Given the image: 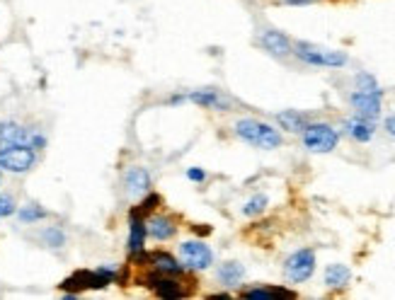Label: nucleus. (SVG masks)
I'll use <instances>...</instances> for the list:
<instances>
[{
    "instance_id": "2eb2a0df",
    "label": "nucleus",
    "mask_w": 395,
    "mask_h": 300,
    "mask_svg": "<svg viewBox=\"0 0 395 300\" xmlns=\"http://www.w3.org/2000/svg\"><path fill=\"white\" fill-rule=\"evenodd\" d=\"M148 264L150 269H155V271L160 274H168V276H182V274L187 271L185 264L177 262L168 252H148Z\"/></svg>"
},
{
    "instance_id": "5701e85b",
    "label": "nucleus",
    "mask_w": 395,
    "mask_h": 300,
    "mask_svg": "<svg viewBox=\"0 0 395 300\" xmlns=\"http://www.w3.org/2000/svg\"><path fill=\"white\" fill-rule=\"evenodd\" d=\"M17 216H20V221H22V223H37V221H44L49 213L44 211L39 203H27V206L20 208Z\"/></svg>"
},
{
    "instance_id": "423d86ee",
    "label": "nucleus",
    "mask_w": 395,
    "mask_h": 300,
    "mask_svg": "<svg viewBox=\"0 0 395 300\" xmlns=\"http://www.w3.org/2000/svg\"><path fill=\"white\" fill-rule=\"evenodd\" d=\"M37 162V150L29 145H5L0 148V170L13 172V175H24Z\"/></svg>"
},
{
    "instance_id": "dca6fc26",
    "label": "nucleus",
    "mask_w": 395,
    "mask_h": 300,
    "mask_svg": "<svg viewBox=\"0 0 395 300\" xmlns=\"http://www.w3.org/2000/svg\"><path fill=\"white\" fill-rule=\"evenodd\" d=\"M344 131L357 143H369L373 139V134H376V124L371 119H364V116H354V119L344 121Z\"/></svg>"
},
{
    "instance_id": "412c9836",
    "label": "nucleus",
    "mask_w": 395,
    "mask_h": 300,
    "mask_svg": "<svg viewBox=\"0 0 395 300\" xmlns=\"http://www.w3.org/2000/svg\"><path fill=\"white\" fill-rule=\"evenodd\" d=\"M352 278V271H349L347 264H330L325 269V286L327 288H344Z\"/></svg>"
},
{
    "instance_id": "f03ea898",
    "label": "nucleus",
    "mask_w": 395,
    "mask_h": 300,
    "mask_svg": "<svg viewBox=\"0 0 395 300\" xmlns=\"http://www.w3.org/2000/svg\"><path fill=\"white\" fill-rule=\"evenodd\" d=\"M116 278H119V274H116V269L112 267H100V269H80V271L70 274L68 278H65L63 283H61V288L68 293H73V296H78V293L83 291H100V288H107L109 283H114Z\"/></svg>"
},
{
    "instance_id": "a878e982",
    "label": "nucleus",
    "mask_w": 395,
    "mask_h": 300,
    "mask_svg": "<svg viewBox=\"0 0 395 300\" xmlns=\"http://www.w3.org/2000/svg\"><path fill=\"white\" fill-rule=\"evenodd\" d=\"M17 213V206H15L13 196H0V218H8Z\"/></svg>"
},
{
    "instance_id": "9b49d317",
    "label": "nucleus",
    "mask_w": 395,
    "mask_h": 300,
    "mask_svg": "<svg viewBox=\"0 0 395 300\" xmlns=\"http://www.w3.org/2000/svg\"><path fill=\"white\" fill-rule=\"evenodd\" d=\"M146 286L153 288V293L163 300H180L187 296V291L182 288V283L177 281L175 276H168V274H160L153 269L148 278H146Z\"/></svg>"
},
{
    "instance_id": "cd10ccee",
    "label": "nucleus",
    "mask_w": 395,
    "mask_h": 300,
    "mask_svg": "<svg viewBox=\"0 0 395 300\" xmlns=\"http://www.w3.org/2000/svg\"><path fill=\"white\" fill-rule=\"evenodd\" d=\"M383 129H386V134L391 136V139H395V114L388 116L386 124H383Z\"/></svg>"
},
{
    "instance_id": "c85d7f7f",
    "label": "nucleus",
    "mask_w": 395,
    "mask_h": 300,
    "mask_svg": "<svg viewBox=\"0 0 395 300\" xmlns=\"http://www.w3.org/2000/svg\"><path fill=\"white\" fill-rule=\"evenodd\" d=\"M286 5H311V3H318V0H284Z\"/></svg>"
},
{
    "instance_id": "ddd939ff",
    "label": "nucleus",
    "mask_w": 395,
    "mask_h": 300,
    "mask_svg": "<svg viewBox=\"0 0 395 300\" xmlns=\"http://www.w3.org/2000/svg\"><path fill=\"white\" fill-rule=\"evenodd\" d=\"M260 47L270 51L272 56H277V58H286V56L293 54L291 39L284 32H277V29H265V32L260 34Z\"/></svg>"
},
{
    "instance_id": "6e6552de",
    "label": "nucleus",
    "mask_w": 395,
    "mask_h": 300,
    "mask_svg": "<svg viewBox=\"0 0 395 300\" xmlns=\"http://www.w3.org/2000/svg\"><path fill=\"white\" fill-rule=\"evenodd\" d=\"M316 271V250L303 247V250L293 252L291 257L284 262V274L291 283H303L313 276Z\"/></svg>"
},
{
    "instance_id": "0eeeda50",
    "label": "nucleus",
    "mask_w": 395,
    "mask_h": 300,
    "mask_svg": "<svg viewBox=\"0 0 395 300\" xmlns=\"http://www.w3.org/2000/svg\"><path fill=\"white\" fill-rule=\"evenodd\" d=\"M180 262L187 271H206L214 264V252L201 240H185L180 245Z\"/></svg>"
},
{
    "instance_id": "c756f323",
    "label": "nucleus",
    "mask_w": 395,
    "mask_h": 300,
    "mask_svg": "<svg viewBox=\"0 0 395 300\" xmlns=\"http://www.w3.org/2000/svg\"><path fill=\"white\" fill-rule=\"evenodd\" d=\"M0 182H3V170H0Z\"/></svg>"
},
{
    "instance_id": "bb28decb",
    "label": "nucleus",
    "mask_w": 395,
    "mask_h": 300,
    "mask_svg": "<svg viewBox=\"0 0 395 300\" xmlns=\"http://www.w3.org/2000/svg\"><path fill=\"white\" fill-rule=\"evenodd\" d=\"M187 180L199 184V182H206V172L199 170V167H192V170H187Z\"/></svg>"
},
{
    "instance_id": "7ed1b4c3",
    "label": "nucleus",
    "mask_w": 395,
    "mask_h": 300,
    "mask_svg": "<svg viewBox=\"0 0 395 300\" xmlns=\"http://www.w3.org/2000/svg\"><path fill=\"white\" fill-rule=\"evenodd\" d=\"M293 56H296L298 61H303L306 65H318V68H342L349 61V56L344 54V51L323 49L308 42L293 44Z\"/></svg>"
},
{
    "instance_id": "aec40b11",
    "label": "nucleus",
    "mask_w": 395,
    "mask_h": 300,
    "mask_svg": "<svg viewBox=\"0 0 395 300\" xmlns=\"http://www.w3.org/2000/svg\"><path fill=\"white\" fill-rule=\"evenodd\" d=\"M146 237H148V232H146V221H144V218L131 216V226H129V254H136V252L144 250Z\"/></svg>"
},
{
    "instance_id": "1a4fd4ad",
    "label": "nucleus",
    "mask_w": 395,
    "mask_h": 300,
    "mask_svg": "<svg viewBox=\"0 0 395 300\" xmlns=\"http://www.w3.org/2000/svg\"><path fill=\"white\" fill-rule=\"evenodd\" d=\"M349 104L357 111V116H364V119L376 121L381 116V106H383V90H357L349 95Z\"/></svg>"
},
{
    "instance_id": "20e7f679",
    "label": "nucleus",
    "mask_w": 395,
    "mask_h": 300,
    "mask_svg": "<svg viewBox=\"0 0 395 300\" xmlns=\"http://www.w3.org/2000/svg\"><path fill=\"white\" fill-rule=\"evenodd\" d=\"M301 139H303V148L311 150V152H332L339 143V134L335 126L330 124H308L306 129L301 131Z\"/></svg>"
},
{
    "instance_id": "4be33fe9",
    "label": "nucleus",
    "mask_w": 395,
    "mask_h": 300,
    "mask_svg": "<svg viewBox=\"0 0 395 300\" xmlns=\"http://www.w3.org/2000/svg\"><path fill=\"white\" fill-rule=\"evenodd\" d=\"M160 203H163V199H160V196L155 194V191H148V194H146L144 199H141L139 206H136L134 211H131V216H136V218H148V213H153L155 208L160 206Z\"/></svg>"
},
{
    "instance_id": "a211bd4d",
    "label": "nucleus",
    "mask_w": 395,
    "mask_h": 300,
    "mask_svg": "<svg viewBox=\"0 0 395 300\" xmlns=\"http://www.w3.org/2000/svg\"><path fill=\"white\" fill-rule=\"evenodd\" d=\"M277 124H279L284 131H288V134H301L308 126V116L298 109H284L277 114Z\"/></svg>"
},
{
    "instance_id": "f257e3e1",
    "label": "nucleus",
    "mask_w": 395,
    "mask_h": 300,
    "mask_svg": "<svg viewBox=\"0 0 395 300\" xmlns=\"http://www.w3.org/2000/svg\"><path fill=\"white\" fill-rule=\"evenodd\" d=\"M235 136L240 141H245L247 145H255L260 150H274L284 143V136L279 131L260 119H238Z\"/></svg>"
},
{
    "instance_id": "b1692460",
    "label": "nucleus",
    "mask_w": 395,
    "mask_h": 300,
    "mask_svg": "<svg viewBox=\"0 0 395 300\" xmlns=\"http://www.w3.org/2000/svg\"><path fill=\"white\" fill-rule=\"evenodd\" d=\"M42 240H44V245L54 247V250H61V247L65 245V232L61 230L59 226H49V228H44Z\"/></svg>"
},
{
    "instance_id": "f8f14e48",
    "label": "nucleus",
    "mask_w": 395,
    "mask_h": 300,
    "mask_svg": "<svg viewBox=\"0 0 395 300\" xmlns=\"http://www.w3.org/2000/svg\"><path fill=\"white\" fill-rule=\"evenodd\" d=\"M153 187V180H150V172L146 167H129L124 172V194L129 199H139V196H146Z\"/></svg>"
},
{
    "instance_id": "f3484780",
    "label": "nucleus",
    "mask_w": 395,
    "mask_h": 300,
    "mask_svg": "<svg viewBox=\"0 0 395 300\" xmlns=\"http://www.w3.org/2000/svg\"><path fill=\"white\" fill-rule=\"evenodd\" d=\"M240 296L247 300H284V298H296V293L281 286H260V288H247Z\"/></svg>"
},
{
    "instance_id": "4468645a",
    "label": "nucleus",
    "mask_w": 395,
    "mask_h": 300,
    "mask_svg": "<svg viewBox=\"0 0 395 300\" xmlns=\"http://www.w3.org/2000/svg\"><path fill=\"white\" fill-rule=\"evenodd\" d=\"M146 232L158 242L172 240L177 235V223L168 216H150L146 218Z\"/></svg>"
},
{
    "instance_id": "39448f33",
    "label": "nucleus",
    "mask_w": 395,
    "mask_h": 300,
    "mask_svg": "<svg viewBox=\"0 0 395 300\" xmlns=\"http://www.w3.org/2000/svg\"><path fill=\"white\" fill-rule=\"evenodd\" d=\"M5 145H29L34 150H42L47 145V139L39 131L27 129V126H20L15 121H3L0 124V148H5Z\"/></svg>"
},
{
    "instance_id": "6ab92c4d",
    "label": "nucleus",
    "mask_w": 395,
    "mask_h": 300,
    "mask_svg": "<svg viewBox=\"0 0 395 300\" xmlns=\"http://www.w3.org/2000/svg\"><path fill=\"white\" fill-rule=\"evenodd\" d=\"M219 281L224 283L226 288H233V286H240V281L245 278V267L238 262H226L219 267Z\"/></svg>"
},
{
    "instance_id": "9d476101",
    "label": "nucleus",
    "mask_w": 395,
    "mask_h": 300,
    "mask_svg": "<svg viewBox=\"0 0 395 300\" xmlns=\"http://www.w3.org/2000/svg\"><path fill=\"white\" fill-rule=\"evenodd\" d=\"M185 102L201 106V109H214V111H231V97H226L221 90L204 88V90H192L185 93Z\"/></svg>"
},
{
    "instance_id": "393cba45",
    "label": "nucleus",
    "mask_w": 395,
    "mask_h": 300,
    "mask_svg": "<svg viewBox=\"0 0 395 300\" xmlns=\"http://www.w3.org/2000/svg\"><path fill=\"white\" fill-rule=\"evenodd\" d=\"M267 203H270V199H267L265 194H255L252 199L245 201V206H242V216H247V218L260 216V213H265Z\"/></svg>"
}]
</instances>
